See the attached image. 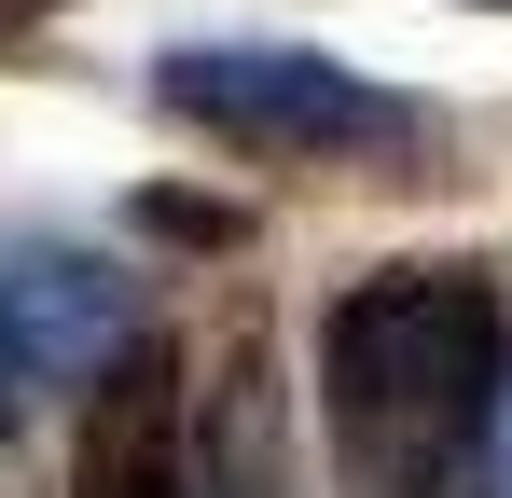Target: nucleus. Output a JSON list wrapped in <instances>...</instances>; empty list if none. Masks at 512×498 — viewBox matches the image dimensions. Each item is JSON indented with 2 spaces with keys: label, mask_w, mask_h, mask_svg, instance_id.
Here are the masks:
<instances>
[{
  "label": "nucleus",
  "mask_w": 512,
  "mask_h": 498,
  "mask_svg": "<svg viewBox=\"0 0 512 498\" xmlns=\"http://www.w3.org/2000/svg\"><path fill=\"white\" fill-rule=\"evenodd\" d=\"M443 498H512V388H499V415H485V443L457 457V485Z\"/></svg>",
  "instance_id": "obj_6"
},
{
  "label": "nucleus",
  "mask_w": 512,
  "mask_h": 498,
  "mask_svg": "<svg viewBox=\"0 0 512 498\" xmlns=\"http://www.w3.org/2000/svg\"><path fill=\"white\" fill-rule=\"evenodd\" d=\"M0 443H14V346H0Z\"/></svg>",
  "instance_id": "obj_7"
},
{
  "label": "nucleus",
  "mask_w": 512,
  "mask_h": 498,
  "mask_svg": "<svg viewBox=\"0 0 512 498\" xmlns=\"http://www.w3.org/2000/svg\"><path fill=\"white\" fill-rule=\"evenodd\" d=\"M512 388V319L485 263H388L319 332V415H333L346 498H443Z\"/></svg>",
  "instance_id": "obj_1"
},
{
  "label": "nucleus",
  "mask_w": 512,
  "mask_h": 498,
  "mask_svg": "<svg viewBox=\"0 0 512 498\" xmlns=\"http://www.w3.org/2000/svg\"><path fill=\"white\" fill-rule=\"evenodd\" d=\"M70 498H194V388H180V346L139 332V346L84 388Z\"/></svg>",
  "instance_id": "obj_3"
},
{
  "label": "nucleus",
  "mask_w": 512,
  "mask_h": 498,
  "mask_svg": "<svg viewBox=\"0 0 512 498\" xmlns=\"http://www.w3.org/2000/svg\"><path fill=\"white\" fill-rule=\"evenodd\" d=\"M0 346H14V374H42V388H97L139 332H125L111 263H84V249H14V263H0Z\"/></svg>",
  "instance_id": "obj_4"
},
{
  "label": "nucleus",
  "mask_w": 512,
  "mask_h": 498,
  "mask_svg": "<svg viewBox=\"0 0 512 498\" xmlns=\"http://www.w3.org/2000/svg\"><path fill=\"white\" fill-rule=\"evenodd\" d=\"M194 498H305L291 485V388H277V346L236 332L208 402H194Z\"/></svg>",
  "instance_id": "obj_5"
},
{
  "label": "nucleus",
  "mask_w": 512,
  "mask_h": 498,
  "mask_svg": "<svg viewBox=\"0 0 512 498\" xmlns=\"http://www.w3.org/2000/svg\"><path fill=\"white\" fill-rule=\"evenodd\" d=\"M180 125L236 139V153H305V166H360V153H416V97L360 83L346 56H305V42H180L153 70Z\"/></svg>",
  "instance_id": "obj_2"
}]
</instances>
